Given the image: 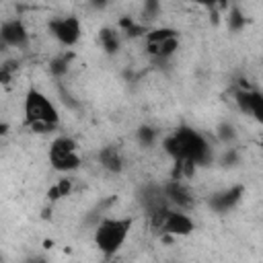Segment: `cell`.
Returning a JSON list of instances; mask_svg holds the SVG:
<instances>
[{
    "label": "cell",
    "mask_w": 263,
    "mask_h": 263,
    "mask_svg": "<svg viewBox=\"0 0 263 263\" xmlns=\"http://www.w3.org/2000/svg\"><path fill=\"white\" fill-rule=\"evenodd\" d=\"M164 152L175 160V162H189L193 166H208L214 160V150L210 140L189 127V125H181L177 127L171 136L164 138Z\"/></svg>",
    "instance_id": "cell-1"
},
{
    "label": "cell",
    "mask_w": 263,
    "mask_h": 263,
    "mask_svg": "<svg viewBox=\"0 0 263 263\" xmlns=\"http://www.w3.org/2000/svg\"><path fill=\"white\" fill-rule=\"evenodd\" d=\"M25 123L35 134H51L60 127V113L55 105L37 88H31L25 97L23 105Z\"/></svg>",
    "instance_id": "cell-2"
},
{
    "label": "cell",
    "mask_w": 263,
    "mask_h": 263,
    "mask_svg": "<svg viewBox=\"0 0 263 263\" xmlns=\"http://www.w3.org/2000/svg\"><path fill=\"white\" fill-rule=\"evenodd\" d=\"M134 226V218H117V216H103L95 226V245L105 257H113L125 245Z\"/></svg>",
    "instance_id": "cell-3"
},
{
    "label": "cell",
    "mask_w": 263,
    "mask_h": 263,
    "mask_svg": "<svg viewBox=\"0 0 263 263\" xmlns=\"http://www.w3.org/2000/svg\"><path fill=\"white\" fill-rule=\"evenodd\" d=\"M144 47L146 53L150 55L152 64H164L168 58H173L181 45L179 39V31L173 27H156V29H148V33L144 35Z\"/></svg>",
    "instance_id": "cell-4"
},
{
    "label": "cell",
    "mask_w": 263,
    "mask_h": 263,
    "mask_svg": "<svg viewBox=\"0 0 263 263\" xmlns=\"http://www.w3.org/2000/svg\"><path fill=\"white\" fill-rule=\"evenodd\" d=\"M49 164L60 173H72L82 164L80 150L74 138L58 136L49 144Z\"/></svg>",
    "instance_id": "cell-5"
},
{
    "label": "cell",
    "mask_w": 263,
    "mask_h": 263,
    "mask_svg": "<svg viewBox=\"0 0 263 263\" xmlns=\"http://www.w3.org/2000/svg\"><path fill=\"white\" fill-rule=\"evenodd\" d=\"M150 220H152V226L164 236H189L195 230V222L191 220V216L175 208H168Z\"/></svg>",
    "instance_id": "cell-6"
},
{
    "label": "cell",
    "mask_w": 263,
    "mask_h": 263,
    "mask_svg": "<svg viewBox=\"0 0 263 263\" xmlns=\"http://www.w3.org/2000/svg\"><path fill=\"white\" fill-rule=\"evenodd\" d=\"M47 31L53 35V39L64 45V47H72L80 41L82 35V23L76 14H64V16H53L47 23Z\"/></svg>",
    "instance_id": "cell-7"
},
{
    "label": "cell",
    "mask_w": 263,
    "mask_h": 263,
    "mask_svg": "<svg viewBox=\"0 0 263 263\" xmlns=\"http://www.w3.org/2000/svg\"><path fill=\"white\" fill-rule=\"evenodd\" d=\"M138 197V203L140 208L146 212V216L154 218L158 214H162L164 210H168V201H166V195H164V189L162 185H154V183H146L138 189L136 193Z\"/></svg>",
    "instance_id": "cell-8"
},
{
    "label": "cell",
    "mask_w": 263,
    "mask_h": 263,
    "mask_svg": "<svg viewBox=\"0 0 263 263\" xmlns=\"http://www.w3.org/2000/svg\"><path fill=\"white\" fill-rule=\"evenodd\" d=\"M0 39L8 47L25 49L29 45V31L21 18H6L0 25Z\"/></svg>",
    "instance_id": "cell-9"
},
{
    "label": "cell",
    "mask_w": 263,
    "mask_h": 263,
    "mask_svg": "<svg viewBox=\"0 0 263 263\" xmlns=\"http://www.w3.org/2000/svg\"><path fill=\"white\" fill-rule=\"evenodd\" d=\"M242 195H245V187L242 185H232L228 189H222V191H216L214 195H210L208 205L216 214H228L240 203Z\"/></svg>",
    "instance_id": "cell-10"
},
{
    "label": "cell",
    "mask_w": 263,
    "mask_h": 263,
    "mask_svg": "<svg viewBox=\"0 0 263 263\" xmlns=\"http://www.w3.org/2000/svg\"><path fill=\"white\" fill-rule=\"evenodd\" d=\"M164 189V195H166V201L171 208L175 210H183L187 212L191 205H193V195L189 191V187L183 183V181H177V179H171L162 185Z\"/></svg>",
    "instance_id": "cell-11"
},
{
    "label": "cell",
    "mask_w": 263,
    "mask_h": 263,
    "mask_svg": "<svg viewBox=\"0 0 263 263\" xmlns=\"http://www.w3.org/2000/svg\"><path fill=\"white\" fill-rule=\"evenodd\" d=\"M234 101L242 113H249L259 123H263V92H257L251 88H240L234 92Z\"/></svg>",
    "instance_id": "cell-12"
},
{
    "label": "cell",
    "mask_w": 263,
    "mask_h": 263,
    "mask_svg": "<svg viewBox=\"0 0 263 263\" xmlns=\"http://www.w3.org/2000/svg\"><path fill=\"white\" fill-rule=\"evenodd\" d=\"M99 162L109 173H121L123 171V156L117 146H103L99 150Z\"/></svg>",
    "instance_id": "cell-13"
},
{
    "label": "cell",
    "mask_w": 263,
    "mask_h": 263,
    "mask_svg": "<svg viewBox=\"0 0 263 263\" xmlns=\"http://www.w3.org/2000/svg\"><path fill=\"white\" fill-rule=\"evenodd\" d=\"M99 43H101V47H103L109 55H113V53L119 51L121 37H119V33H117L115 29H111V27H103V29L99 31Z\"/></svg>",
    "instance_id": "cell-14"
},
{
    "label": "cell",
    "mask_w": 263,
    "mask_h": 263,
    "mask_svg": "<svg viewBox=\"0 0 263 263\" xmlns=\"http://www.w3.org/2000/svg\"><path fill=\"white\" fill-rule=\"evenodd\" d=\"M72 60H74V53H72V51L55 55V58L49 62V72H51V76H53V78H62V76H66L68 70H70Z\"/></svg>",
    "instance_id": "cell-15"
},
{
    "label": "cell",
    "mask_w": 263,
    "mask_h": 263,
    "mask_svg": "<svg viewBox=\"0 0 263 263\" xmlns=\"http://www.w3.org/2000/svg\"><path fill=\"white\" fill-rule=\"evenodd\" d=\"M216 138H218V142L226 144L228 148H234V142H236V127H234L230 121H220L218 127H216Z\"/></svg>",
    "instance_id": "cell-16"
},
{
    "label": "cell",
    "mask_w": 263,
    "mask_h": 263,
    "mask_svg": "<svg viewBox=\"0 0 263 263\" xmlns=\"http://www.w3.org/2000/svg\"><path fill=\"white\" fill-rule=\"evenodd\" d=\"M226 23H228V29L232 33H238V31H242L247 27V16L242 14V10L238 6H232L228 10V14H226Z\"/></svg>",
    "instance_id": "cell-17"
},
{
    "label": "cell",
    "mask_w": 263,
    "mask_h": 263,
    "mask_svg": "<svg viewBox=\"0 0 263 263\" xmlns=\"http://www.w3.org/2000/svg\"><path fill=\"white\" fill-rule=\"evenodd\" d=\"M156 138H158V132L152 125H140L138 132H136V140L142 148H152Z\"/></svg>",
    "instance_id": "cell-18"
},
{
    "label": "cell",
    "mask_w": 263,
    "mask_h": 263,
    "mask_svg": "<svg viewBox=\"0 0 263 263\" xmlns=\"http://www.w3.org/2000/svg\"><path fill=\"white\" fill-rule=\"evenodd\" d=\"M158 12H160V2H156V0H148V2H144V6H142V16H144V21H152V18H156Z\"/></svg>",
    "instance_id": "cell-19"
},
{
    "label": "cell",
    "mask_w": 263,
    "mask_h": 263,
    "mask_svg": "<svg viewBox=\"0 0 263 263\" xmlns=\"http://www.w3.org/2000/svg\"><path fill=\"white\" fill-rule=\"evenodd\" d=\"M238 160H240V154H238V150L236 148H226V152L222 154V158H220V164L222 166H236L238 164Z\"/></svg>",
    "instance_id": "cell-20"
},
{
    "label": "cell",
    "mask_w": 263,
    "mask_h": 263,
    "mask_svg": "<svg viewBox=\"0 0 263 263\" xmlns=\"http://www.w3.org/2000/svg\"><path fill=\"white\" fill-rule=\"evenodd\" d=\"M68 191H70V181H60V183L51 189V193H49V195H51L53 199H58V197H64Z\"/></svg>",
    "instance_id": "cell-21"
},
{
    "label": "cell",
    "mask_w": 263,
    "mask_h": 263,
    "mask_svg": "<svg viewBox=\"0 0 263 263\" xmlns=\"http://www.w3.org/2000/svg\"><path fill=\"white\" fill-rule=\"evenodd\" d=\"M23 263H49V259H47L45 255H31V257H27Z\"/></svg>",
    "instance_id": "cell-22"
}]
</instances>
